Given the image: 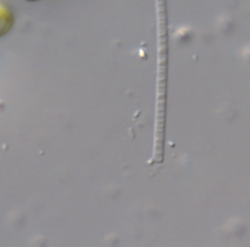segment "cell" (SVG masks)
Instances as JSON below:
<instances>
[{"mask_svg":"<svg viewBox=\"0 0 250 247\" xmlns=\"http://www.w3.org/2000/svg\"><path fill=\"white\" fill-rule=\"evenodd\" d=\"M15 15L10 7L0 3V37L5 36L15 24Z\"/></svg>","mask_w":250,"mask_h":247,"instance_id":"6da1fadb","label":"cell"},{"mask_svg":"<svg viewBox=\"0 0 250 247\" xmlns=\"http://www.w3.org/2000/svg\"><path fill=\"white\" fill-rule=\"evenodd\" d=\"M23 2H26V3H37L39 2L40 0H22Z\"/></svg>","mask_w":250,"mask_h":247,"instance_id":"7a4b0ae2","label":"cell"}]
</instances>
